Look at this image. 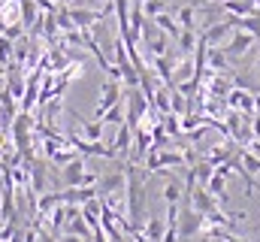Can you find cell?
<instances>
[{"label":"cell","instance_id":"6da1fadb","mask_svg":"<svg viewBox=\"0 0 260 242\" xmlns=\"http://www.w3.org/2000/svg\"><path fill=\"white\" fill-rule=\"evenodd\" d=\"M124 173H127V182H124L127 224H130V233H139L142 230V215H145V179L136 170V164H130V161L124 164Z\"/></svg>","mask_w":260,"mask_h":242},{"label":"cell","instance_id":"7a4b0ae2","mask_svg":"<svg viewBox=\"0 0 260 242\" xmlns=\"http://www.w3.org/2000/svg\"><path fill=\"white\" fill-rule=\"evenodd\" d=\"M203 224H206V218L197 209L179 212V239H194V236H200L203 233Z\"/></svg>","mask_w":260,"mask_h":242},{"label":"cell","instance_id":"3957f363","mask_svg":"<svg viewBox=\"0 0 260 242\" xmlns=\"http://www.w3.org/2000/svg\"><path fill=\"white\" fill-rule=\"evenodd\" d=\"M254 40H257L254 34H248V31H239V34H233L230 40H224V46H221V49H224V55H227V58L233 60V58H242V55H245V52L254 46Z\"/></svg>","mask_w":260,"mask_h":242},{"label":"cell","instance_id":"277c9868","mask_svg":"<svg viewBox=\"0 0 260 242\" xmlns=\"http://www.w3.org/2000/svg\"><path fill=\"white\" fill-rule=\"evenodd\" d=\"M124 182H127V173H124V167L118 170V173H106V176H100L97 179V197H112V194H124Z\"/></svg>","mask_w":260,"mask_h":242},{"label":"cell","instance_id":"5b68a950","mask_svg":"<svg viewBox=\"0 0 260 242\" xmlns=\"http://www.w3.org/2000/svg\"><path fill=\"white\" fill-rule=\"evenodd\" d=\"M188 197H191V209H197L200 215H209L212 209H218V197L209 194L206 185H194V188L188 191Z\"/></svg>","mask_w":260,"mask_h":242},{"label":"cell","instance_id":"8992f818","mask_svg":"<svg viewBox=\"0 0 260 242\" xmlns=\"http://www.w3.org/2000/svg\"><path fill=\"white\" fill-rule=\"evenodd\" d=\"M121 100V82H115V79H106L103 82V91H100V103H97V109H94V118H100L109 106H115Z\"/></svg>","mask_w":260,"mask_h":242},{"label":"cell","instance_id":"52a82bcc","mask_svg":"<svg viewBox=\"0 0 260 242\" xmlns=\"http://www.w3.org/2000/svg\"><path fill=\"white\" fill-rule=\"evenodd\" d=\"M109 145H112L115 158H127V155H130V148H133V127L121 121V124L115 127V139H112Z\"/></svg>","mask_w":260,"mask_h":242},{"label":"cell","instance_id":"ba28073f","mask_svg":"<svg viewBox=\"0 0 260 242\" xmlns=\"http://www.w3.org/2000/svg\"><path fill=\"white\" fill-rule=\"evenodd\" d=\"M230 31H233V18H224V21H218V24H209V27L203 31V40H206L209 46H224V40L230 37Z\"/></svg>","mask_w":260,"mask_h":242},{"label":"cell","instance_id":"9c48e42d","mask_svg":"<svg viewBox=\"0 0 260 242\" xmlns=\"http://www.w3.org/2000/svg\"><path fill=\"white\" fill-rule=\"evenodd\" d=\"M100 209H103V200H100V197H91V200H85V203L79 206V212H82V218H85V224H88L91 230L100 227Z\"/></svg>","mask_w":260,"mask_h":242},{"label":"cell","instance_id":"30bf717a","mask_svg":"<svg viewBox=\"0 0 260 242\" xmlns=\"http://www.w3.org/2000/svg\"><path fill=\"white\" fill-rule=\"evenodd\" d=\"M82 176H85V161H82V158H73V161L64 164L61 179H64L67 188H79V185H82Z\"/></svg>","mask_w":260,"mask_h":242},{"label":"cell","instance_id":"8fae6325","mask_svg":"<svg viewBox=\"0 0 260 242\" xmlns=\"http://www.w3.org/2000/svg\"><path fill=\"white\" fill-rule=\"evenodd\" d=\"M206 67H209L212 73H227V70H230V58L224 55L221 46H209V49H206Z\"/></svg>","mask_w":260,"mask_h":242},{"label":"cell","instance_id":"7c38bea8","mask_svg":"<svg viewBox=\"0 0 260 242\" xmlns=\"http://www.w3.org/2000/svg\"><path fill=\"white\" fill-rule=\"evenodd\" d=\"M67 12H70L73 24H76V27H82V31H85V27H91V24H97L100 18H106V15H103V12H97V9H67Z\"/></svg>","mask_w":260,"mask_h":242},{"label":"cell","instance_id":"4fadbf2b","mask_svg":"<svg viewBox=\"0 0 260 242\" xmlns=\"http://www.w3.org/2000/svg\"><path fill=\"white\" fill-rule=\"evenodd\" d=\"M227 106H233V109H242L245 115H251L254 112V97L251 94H245V91H227Z\"/></svg>","mask_w":260,"mask_h":242},{"label":"cell","instance_id":"5bb4252c","mask_svg":"<svg viewBox=\"0 0 260 242\" xmlns=\"http://www.w3.org/2000/svg\"><path fill=\"white\" fill-rule=\"evenodd\" d=\"M73 115H76V112H73ZM76 118H79V127H82V136H85L88 142H100V139H103V127H106V124H103L100 118L85 121L82 115H76Z\"/></svg>","mask_w":260,"mask_h":242},{"label":"cell","instance_id":"9a60e30c","mask_svg":"<svg viewBox=\"0 0 260 242\" xmlns=\"http://www.w3.org/2000/svg\"><path fill=\"white\" fill-rule=\"evenodd\" d=\"M151 21H154V27H157V31H164L170 40H176V37H179V31H182V27H179V21H176L173 15H167V9H164V12H157Z\"/></svg>","mask_w":260,"mask_h":242},{"label":"cell","instance_id":"2e32d148","mask_svg":"<svg viewBox=\"0 0 260 242\" xmlns=\"http://www.w3.org/2000/svg\"><path fill=\"white\" fill-rule=\"evenodd\" d=\"M206 191H209V194H215V197L224 203V200H227V176H221V173L215 170V173L209 176V182H206Z\"/></svg>","mask_w":260,"mask_h":242},{"label":"cell","instance_id":"e0dca14e","mask_svg":"<svg viewBox=\"0 0 260 242\" xmlns=\"http://www.w3.org/2000/svg\"><path fill=\"white\" fill-rule=\"evenodd\" d=\"M160 197H164L167 203H182V197H185V185H182L179 179H173V176H170L167 188L160 191Z\"/></svg>","mask_w":260,"mask_h":242},{"label":"cell","instance_id":"ac0fdd59","mask_svg":"<svg viewBox=\"0 0 260 242\" xmlns=\"http://www.w3.org/2000/svg\"><path fill=\"white\" fill-rule=\"evenodd\" d=\"M176 43H179V52H182V55H194V49H197V31L182 27V31H179V37H176Z\"/></svg>","mask_w":260,"mask_h":242},{"label":"cell","instance_id":"d6986e66","mask_svg":"<svg viewBox=\"0 0 260 242\" xmlns=\"http://www.w3.org/2000/svg\"><path fill=\"white\" fill-rule=\"evenodd\" d=\"M236 155H239L242 167H245L251 176H257V173H260V155H254L251 148H236Z\"/></svg>","mask_w":260,"mask_h":242},{"label":"cell","instance_id":"ffe728a7","mask_svg":"<svg viewBox=\"0 0 260 242\" xmlns=\"http://www.w3.org/2000/svg\"><path fill=\"white\" fill-rule=\"evenodd\" d=\"M27 191H34V194H43L46 191V170H43V164H34L30 167V185H27Z\"/></svg>","mask_w":260,"mask_h":242},{"label":"cell","instance_id":"44dd1931","mask_svg":"<svg viewBox=\"0 0 260 242\" xmlns=\"http://www.w3.org/2000/svg\"><path fill=\"white\" fill-rule=\"evenodd\" d=\"M176 21H179V27L194 31L197 27V9L194 6H179V9H176Z\"/></svg>","mask_w":260,"mask_h":242},{"label":"cell","instance_id":"7402d4cb","mask_svg":"<svg viewBox=\"0 0 260 242\" xmlns=\"http://www.w3.org/2000/svg\"><path fill=\"white\" fill-rule=\"evenodd\" d=\"M18 6H21V24H24V27H34L37 18H40V15H37V3H34V0H18Z\"/></svg>","mask_w":260,"mask_h":242},{"label":"cell","instance_id":"603a6c76","mask_svg":"<svg viewBox=\"0 0 260 242\" xmlns=\"http://www.w3.org/2000/svg\"><path fill=\"white\" fill-rule=\"evenodd\" d=\"M100 121H103V124H112V127H118V124L124 121V106H121V100H118L115 106H109V109L100 115Z\"/></svg>","mask_w":260,"mask_h":242},{"label":"cell","instance_id":"cb8c5ba5","mask_svg":"<svg viewBox=\"0 0 260 242\" xmlns=\"http://www.w3.org/2000/svg\"><path fill=\"white\" fill-rule=\"evenodd\" d=\"M230 155H233V145L227 142V145H215V148H212V152L206 155V161H212V164L218 167V164H224V161H227Z\"/></svg>","mask_w":260,"mask_h":242},{"label":"cell","instance_id":"d4e9b609","mask_svg":"<svg viewBox=\"0 0 260 242\" xmlns=\"http://www.w3.org/2000/svg\"><path fill=\"white\" fill-rule=\"evenodd\" d=\"M139 6H142V12H145L148 18H154L157 12L167 9V0H139Z\"/></svg>","mask_w":260,"mask_h":242},{"label":"cell","instance_id":"484cf974","mask_svg":"<svg viewBox=\"0 0 260 242\" xmlns=\"http://www.w3.org/2000/svg\"><path fill=\"white\" fill-rule=\"evenodd\" d=\"M209 91H212V94H227V91H230V82L215 73V76H209Z\"/></svg>","mask_w":260,"mask_h":242},{"label":"cell","instance_id":"4316f807","mask_svg":"<svg viewBox=\"0 0 260 242\" xmlns=\"http://www.w3.org/2000/svg\"><path fill=\"white\" fill-rule=\"evenodd\" d=\"M9 58H12V43L0 37V64H9Z\"/></svg>","mask_w":260,"mask_h":242},{"label":"cell","instance_id":"83f0119b","mask_svg":"<svg viewBox=\"0 0 260 242\" xmlns=\"http://www.w3.org/2000/svg\"><path fill=\"white\" fill-rule=\"evenodd\" d=\"M34 230H37V242H61V239H55V233H49V230H43L40 224H34Z\"/></svg>","mask_w":260,"mask_h":242},{"label":"cell","instance_id":"f1b7e54d","mask_svg":"<svg viewBox=\"0 0 260 242\" xmlns=\"http://www.w3.org/2000/svg\"><path fill=\"white\" fill-rule=\"evenodd\" d=\"M251 133L260 139V115H251Z\"/></svg>","mask_w":260,"mask_h":242},{"label":"cell","instance_id":"f546056e","mask_svg":"<svg viewBox=\"0 0 260 242\" xmlns=\"http://www.w3.org/2000/svg\"><path fill=\"white\" fill-rule=\"evenodd\" d=\"M61 242H85V239H82V236H76V233H64Z\"/></svg>","mask_w":260,"mask_h":242},{"label":"cell","instance_id":"4dcf8cb0","mask_svg":"<svg viewBox=\"0 0 260 242\" xmlns=\"http://www.w3.org/2000/svg\"><path fill=\"white\" fill-rule=\"evenodd\" d=\"M257 70H260V55H257Z\"/></svg>","mask_w":260,"mask_h":242},{"label":"cell","instance_id":"1f68e13d","mask_svg":"<svg viewBox=\"0 0 260 242\" xmlns=\"http://www.w3.org/2000/svg\"><path fill=\"white\" fill-rule=\"evenodd\" d=\"M257 115H260V112H257Z\"/></svg>","mask_w":260,"mask_h":242},{"label":"cell","instance_id":"d6a6232c","mask_svg":"<svg viewBox=\"0 0 260 242\" xmlns=\"http://www.w3.org/2000/svg\"><path fill=\"white\" fill-rule=\"evenodd\" d=\"M209 242H212V239H209Z\"/></svg>","mask_w":260,"mask_h":242}]
</instances>
